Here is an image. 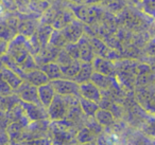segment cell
<instances>
[{
	"label": "cell",
	"mask_w": 155,
	"mask_h": 145,
	"mask_svg": "<svg viewBox=\"0 0 155 145\" xmlns=\"http://www.w3.org/2000/svg\"><path fill=\"white\" fill-rule=\"evenodd\" d=\"M5 53L24 71H28L38 67L35 62L34 55L31 52L29 39L21 34H17L8 43Z\"/></svg>",
	"instance_id": "6da1fadb"
},
{
	"label": "cell",
	"mask_w": 155,
	"mask_h": 145,
	"mask_svg": "<svg viewBox=\"0 0 155 145\" xmlns=\"http://www.w3.org/2000/svg\"><path fill=\"white\" fill-rule=\"evenodd\" d=\"M70 11L73 13L75 18L86 24H95L100 22L105 17L104 7L98 3H83V5H68Z\"/></svg>",
	"instance_id": "7a4b0ae2"
},
{
	"label": "cell",
	"mask_w": 155,
	"mask_h": 145,
	"mask_svg": "<svg viewBox=\"0 0 155 145\" xmlns=\"http://www.w3.org/2000/svg\"><path fill=\"white\" fill-rule=\"evenodd\" d=\"M73 98L74 96H65L61 95V94H55L53 101L47 108L48 119L52 122L64 121Z\"/></svg>",
	"instance_id": "3957f363"
},
{
	"label": "cell",
	"mask_w": 155,
	"mask_h": 145,
	"mask_svg": "<svg viewBox=\"0 0 155 145\" xmlns=\"http://www.w3.org/2000/svg\"><path fill=\"white\" fill-rule=\"evenodd\" d=\"M51 85L53 86L56 94L65 96H79V84L71 79L61 77L58 79L50 81Z\"/></svg>",
	"instance_id": "277c9868"
},
{
	"label": "cell",
	"mask_w": 155,
	"mask_h": 145,
	"mask_svg": "<svg viewBox=\"0 0 155 145\" xmlns=\"http://www.w3.org/2000/svg\"><path fill=\"white\" fill-rule=\"evenodd\" d=\"M14 93L17 95V98L22 102L32 103V104L41 105L38 98V92H37V87L28 82L24 81L15 90ZM43 106V105H41Z\"/></svg>",
	"instance_id": "5b68a950"
},
{
	"label": "cell",
	"mask_w": 155,
	"mask_h": 145,
	"mask_svg": "<svg viewBox=\"0 0 155 145\" xmlns=\"http://www.w3.org/2000/svg\"><path fill=\"white\" fill-rule=\"evenodd\" d=\"M66 37L68 43H78V40L82 37V35L85 33V30L83 28V24L78 18H73L71 21H69L63 29H61Z\"/></svg>",
	"instance_id": "8992f818"
},
{
	"label": "cell",
	"mask_w": 155,
	"mask_h": 145,
	"mask_svg": "<svg viewBox=\"0 0 155 145\" xmlns=\"http://www.w3.org/2000/svg\"><path fill=\"white\" fill-rule=\"evenodd\" d=\"M79 95L81 98H86V100L98 103V104L101 102L102 98H103L102 91L91 81L80 84V86H79Z\"/></svg>",
	"instance_id": "52a82bcc"
},
{
	"label": "cell",
	"mask_w": 155,
	"mask_h": 145,
	"mask_svg": "<svg viewBox=\"0 0 155 145\" xmlns=\"http://www.w3.org/2000/svg\"><path fill=\"white\" fill-rule=\"evenodd\" d=\"M78 47H79V51H80V60L81 62H93L94 57H95V53H94L93 46H91V41L89 38V35L86 32L82 35L79 40H78Z\"/></svg>",
	"instance_id": "ba28073f"
},
{
	"label": "cell",
	"mask_w": 155,
	"mask_h": 145,
	"mask_svg": "<svg viewBox=\"0 0 155 145\" xmlns=\"http://www.w3.org/2000/svg\"><path fill=\"white\" fill-rule=\"evenodd\" d=\"M22 79L28 82V83L32 84V85L36 86V87H38V86H41V85H44V84H47L50 82V79H48V76L45 74V72H44L39 67L31 69V70H28V71H25L24 74H22Z\"/></svg>",
	"instance_id": "9c48e42d"
},
{
	"label": "cell",
	"mask_w": 155,
	"mask_h": 145,
	"mask_svg": "<svg viewBox=\"0 0 155 145\" xmlns=\"http://www.w3.org/2000/svg\"><path fill=\"white\" fill-rule=\"evenodd\" d=\"M91 64L94 67V71L102 73V74L113 75L116 71L114 60H107V58L102 57V56H95Z\"/></svg>",
	"instance_id": "30bf717a"
},
{
	"label": "cell",
	"mask_w": 155,
	"mask_h": 145,
	"mask_svg": "<svg viewBox=\"0 0 155 145\" xmlns=\"http://www.w3.org/2000/svg\"><path fill=\"white\" fill-rule=\"evenodd\" d=\"M37 92H38V98L41 104L45 107L46 109L49 107V105L51 104V102L53 101L54 96H55L56 92L54 90L53 86L51 85V83H47L41 85L37 87Z\"/></svg>",
	"instance_id": "8fae6325"
},
{
	"label": "cell",
	"mask_w": 155,
	"mask_h": 145,
	"mask_svg": "<svg viewBox=\"0 0 155 145\" xmlns=\"http://www.w3.org/2000/svg\"><path fill=\"white\" fill-rule=\"evenodd\" d=\"M1 79H3L5 82H8L14 90L24 82L22 77L20 76L17 72H15L13 69L9 68V67L5 66V65H3L2 69H1Z\"/></svg>",
	"instance_id": "7c38bea8"
},
{
	"label": "cell",
	"mask_w": 155,
	"mask_h": 145,
	"mask_svg": "<svg viewBox=\"0 0 155 145\" xmlns=\"http://www.w3.org/2000/svg\"><path fill=\"white\" fill-rule=\"evenodd\" d=\"M91 81L93 82L101 91H106V90L112 89L113 85H114L112 75H105V74H102V73L96 72V71H94Z\"/></svg>",
	"instance_id": "4fadbf2b"
},
{
	"label": "cell",
	"mask_w": 155,
	"mask_h": 145,
	"mask_svg": "<svg viewBox=\"0 0 155 145\" xmlns=\"http://www.w3.org/2000/svg\"><path fill=\"white\" fill-rule=\"evenodd\" d=\"M39 68L45 72V74L48 76V79L50 81H53V79H58L63 77V73H62V69H61L60 64L53 60V62H49V63H45V64L41 65Z\"/></svg>",
	"instance_id": "5bb4252c"
},
{
	"label": "cell",
	"mask_w": 155,
	"mask_h": 145,
	"mask_svg": "<svg viewBox=\"0 0 155 145\" xmlns=\"http://www.w3.org/2000/svg\"><path fill=\"white\" fill-rule=\"evenodd\" d=\"M93 73H94V67L91 62H82L80 70H79V72L77 73V75L72 79L80 85L82 83L91 81Z\"/></svg>",
	"instance_id": "9a60e30c"
},
{
	"label": "cell",
	"mask_w": 155,
	"mask_h": 145,
	"mask_svg": "<svg viewBox=\"0 0 155 145\" xmlns=\"http://www.w3.org/2000/svg\"><path fill=\"white\" fill-rule=\"evenodd\" d=\"M137 9L150 19L155 20V0H136Z\"/></svg>",
	"instance_id": "2e32d148"
},
{
	"label": "cell",
	"mask_w": 155,
	"mask_h": 145,
	"mask_svg": "<svg viewBox=\"0 0 155 145\" xmlns=\"http://www.w3.org/2000/svg\"><path fill=\"white\" fill-rule=\"evenodd\" d=\"M95 119L98 121V123L101 124L103 127H107L110 126L115 121L114 114L112 113V111L107 110L105 108H99L97 110V112L95 113Z\"/></svg>",
	"instance_id": "e0dca14e"
},
{
	"label": "cell",
	"mask_w": 155,
	"mask_h": 145,
	"mask_svg": "<svg viewBox=\"0 0 155 145\" xmlns=\"http://www.w3.org/2000/svg\"><path fill=\"white\" fill-rule=\"evenodd\" d=\"M79 104H80V107L85 117H95V113L100 108L98 103L81 98L80 95H79Z\"/></svg>",
	"instance_id": "ac0fdd59"
},
{
	"label": "cell",
	"mask_w": 155,
	"mask_h": 145,
	"mask_svg": "<svg viewBox=\"0 0 155 145\" xmlns=\"http://www.w3.org/2000/svg\"><path fill=\"white\" fill-rule=\"evenodd\" d=\"M49 44L54 47L58 48V49H63L65 46L68 44L66 37L64 36L62 30H58V29H53L51 32L49 38Z\"/></svg>",
	"instance_id": "d6986e66"
},
{
	"label": "cell",
	"mask_w": 155,
	"mask_h": 145,
	"mask_svg": "<svg viewBox=\"0 0 155 145\" xmlns=\"http://www.w3.org/2000/svg\"><path fill=\"white\" fill-rule=\"evenodd\" d=\"M81 64H82L81 60H74L72 63H70V64L66 65V66L61 67V69H62V73H63V77L72 79L73 77L77 75V73L79 72V70H80Z\"/></svg>",
	"instance_id": "ffe728a7"
},
{
	"label": "cell",
	"mask_w": 155,
	"mask_h": 145,
	"mask_svg": "<svg viewBox=\"0 0 155 145\" xmlns=\"http://www.w3.org/2000/svg\"><path fill=\"white\" fill-rule=\"evenodd\" d=\"M96 139V134H94L89 128H87L86 126L83 128H81L77 134V140L80 143H89L91 141Z\"/></svg>",
	"instance_id": "44dd1931"
},
{
	"label": "cell",
	"mask_w": 155,
	"mask_h": 145,
	"mask_svg": "<svg viewBox=\"0 0 155 145\" xmlns=\"http://www.w3.org/2000/svg\"><path fill=\"white\" fill-rule=\"evenodd\" d=\"M143 52L146 54V56H148V57H155V35H153L146 43L143 48Z\"/></svg>",
	"instance_id": "7402d4cb"
},
{
	"label": "cell",
	"mask_w": 155,
	"mask_h": 145,
	"mask_svg": "<svg viewBox=\"0 0 155 145\" xmlns=\"http://www.w3.org/2000/svg\"><path fill=\"white\" fill-rule=\"evenodd\" d=\"M12 94H14V89L8 82H5V79L0 77V96L5 98V96L12 95Z\"/></svg>",
	"instance_id": "603a6c76"
},
{
	"label": "cell",
	"mask_w": 155,
	"mask_h": 145,
	"mask_svg": "<svg viewBox=\"0 0 155 145\" xmlns=\"http://www.w3.org/2000/svg\"><path fill=\"white\" fill-rule=\"evenodd\" d=\"M64 49L68 52V54L72 58L80 60V51H79V47H78L77 43H68L64 47Z\"/></svg>",
	"instance_id": "cb8c5ba5"
},
{
	"label": "cell",
	"mask_w": 155,
	"mask_h": 145,
	"mask_svg": "<svg viewBox=\"0 0 155 145\" xmlns=\"http://www.w3.org/2000/svg\"><path fill=\"white\" fill-rule=\"evenodd\" d=\"M69 1L74 5H83V3H99L102 0H69Z\"/></svg>",
	"instance_id": "d4e9b609"
},
{
	"label": "cell",
	"mask_w": 155,
	"mask_h": 145,
	"mask_svg": "<svg viewBox=\"0 0 155 145\" xmlns=\"http://www.w3.org/2000/svg\"><path fill=\"white\" fill-rule=\"evenodd\" d=\"M148 62H150V63H149V64H150V66L153 67V68L155 69V57L154 58L148 57Z\"/></svg>",
	"instance_id": "484cf974"
},
{
	"label": "cell",
	"mask_w": 155,
	"mask_h": 145,
	"mask_svg": "<svg viewBox=\"0 0 155 145\" xmlns=\"http://www.w3.org/2000/svg\"><path fill=\"white\" fill-rule=\"evenodd\" d=\"M151 31H152V35H155V20H153V26L151 28Z\"/></svg>",
	"instance_id": "4316f807"
},
{
	"label": "cell",
	"mask_w": 155,
	"mask_h": 145,
	"mask_svg": "<svg viewBox=\"0 0 155 145\" xmlns=\"http://www.w3.org/2000/svg\"><path fill=\"white\" fill-rule=\"evenodd\" d=\"M2 66H3L2 62H1V60H0V77H1V69H2Z\"/></svg>",
	"instance_id": "83f0119b"
},
{
	"label": "cell",
	"mask_w": 155,
	"mask_h": 145,
	"mask_svg": "<svg viewBox=\"0 0 155 145\" xmlns=\"http://www.w3.org/2000/svg\"><path fill=\"white\" fill-rule=\"evenodd\" d=\"M132 1H134V2H135V1H136V0H132Z\"/></svg>",
	"instance_id": "f1b7e54d"
}]
</instances>
